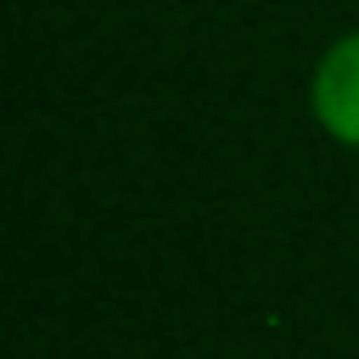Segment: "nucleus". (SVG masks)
I'll return each instance as SVG.
<instances>
[{
	"label": "nucleus",
	"mask_w": 359,
	"mask_h": 359,
	"mask_svg": "<svg viewBox=\"0 0 359 359\" xmlns=\"http://www.w3.org/2000/svg\"><path fill=\"white\" fill-rule=\"evenodd\" d=\"M309 107L337 146L359 151V28L342 34L337 45H325L314 84H309Z\"/></svg>",
	"instance_id": "1"
}]
</instances>
